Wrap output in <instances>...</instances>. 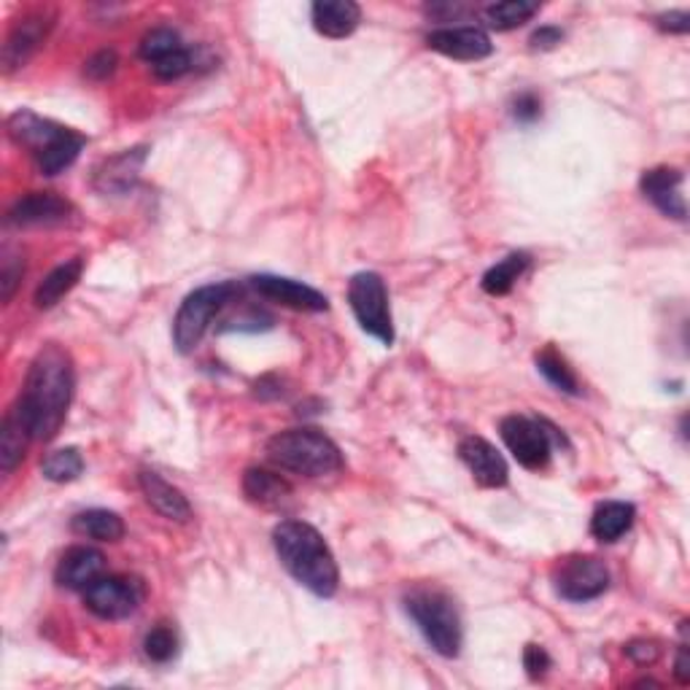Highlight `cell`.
Wrapping results in <instances>:
<instances>
[{
  "instance_id": "cell-1",
  "label": "cell",
  "mask_w": 690,
  "mask_h": 690,
  "mask_svg": "<svg viewBox=\"0 0 690 690\" xmlns=\"http://www.w3.org/2000/svg\"><path fill=\"white\" fill-rule=\"evenodd\" d=\"M76 391V367L63 345L50 343L35 354L17 399L14 410L33 434V440L50 443L65 423Z\"/></svg>"
},
{
  "instance_id": "cell-2",
  "label": "cell",
  "mask_w": 690,
  "mask_h": 690,
  "mask_svg": "<svg viewBox=\"0 0 690 690\" xmlns=\"http://www.w3.org/2000/svg\"><path fill=\"white\" fill-rule=\"evenodd\" d=\"M272 548L283 569L311 593L332 599L341 589V569L330 545L305 520H281L272 529Z\"/></svg>"
},
{
  "instance_id": "cell-3",
  "label": "cell",
  "mask_w": 690,
  "mask_h": 690,
  "mask_svg": "<svg viewBox=\"0 0 690 690\" xmlns=\"http://www.w3.org/2000/svg\"><path fill=\"white\" fill-rule=\"evenodd\" d=\"M268 462L302 477H326L343 470V451L332 438L313 427H297L272 434L265 445Z\"/></svg>"
},
{
  "instance_id": "cell-4",
  "label": "cell",
  "mask_w": 690,
  "mask_h": 690,
  "mask_svg": "<svg viewBox=\"0 0 690 690\" xmlns=\"http://www.w3.org/2000/svg\"><path fill=\"white\" fill-rule=\"evenodd\" d=\"M402 607L438 656L456 658L462 653L464 626L451 593L434 585H413L405 593Z\"/></svg>"
},
{
  "instance_id": "cell-5",
  "label": "cell",
  "mask_w": 690,
  "mask_h": 690,
  "mask_svg": "<svg viewBox=\"0 0 690 690\" xmlns=\"http://www.w3.org/2000/svg\"><path fill=\"white\" fill-rule=\"evenodd\" d=\"M240 294V287L235 281H222V283H208V287H200L192 294H186V300L181 302L179 313L173 319V343L181 354H192L200 343H203L205 332L214 324V316L235 297Z\"/></svg>"
},
{
  "instance_id": "cell-6",
  "label": "cell",
  "mask_w": 690,
  "mask_h": 690,
  "mask_svg": "<svg viewBox=\"0 0 690 690\" xmlns=\"http://www.w3.org/2000/svg\"><path fill=\"white\" fill-rule=\"evenodd\" d=\"M499 434L505 440L507 451L520 467L540 472L550 464L556 445H569L564 434L545 419H529V416H507L499 423Z\"/></svg>"
},
{
  "instance_id": "cell-7",
  "label": "cell",
  "mask_w": 690,
  "mask_h": 690,
  "mask_svg": "<svg viewBox=\"0 0 690 690\" xmlns=\"http://www.w3.org/2000/svg\"><path fill=\"white\" fill-rule=\"evenodd\" d=\"M348 305L367 335L384 345L395 343V321L389 311V292L378 272H356L348 281Z\"/></svg>"
},
{
  "instance_id": "cell-8",
  "label": "cell",
  "mask_w": 690,
  "mask_h": 690,
  "mask_svg": "<svg viewBox=\"0 0 690 690\" xmlns=\"http://www.w3.org/2000/svg\"><path fill=\"white\" fill-rule=\"evenodd\" d=\"M147 599V585L138 578H125V574H103L84 591V604L93 615L103 621H125L136 615Z\"/></svg>"
},
{
  "instance_id": "cell-9",
  "label": "cell",
  "mask_w": 690,
  "mask_h": 690,
  "mask_svg": "<svg viewBox=\"0 0 690 690\" xmlns=\"http://www.w3.org/2000/svg\"><path fill=\"white\" fill-rule=\"evenodd\" d=\"M610 589V569L596 556H567L553 567V591L564 602L585 604Z\"/></svg>"
},
{
  "instance_id": "cell-10",
  "label": "cell",
  "mask_w": 690,
  "mask_h": 690,
  "mask_svg": "<svg viewBox=\"0 0 690 690\" xmlns=\"http://www.w3.org/2000/svg\"><path fill=\"white\" fill-rule=\"evenodd\" d=\"M54 11L52 9H35L28 11L22 20H17L11 25L9 35H6L3 54H0V63H3V74H14V71L25 68L28 60L44 46V41L50 39L54 28Z\"/></svg>"
},
{
  "instance_id": "cell-11",
  "label": "cell",
  "mask_w": 690,
  "mask_h": 690,
  "mask_svg": "<svg viewBox=\"0 0 690 690\" xmlns=\"http://www.w3.org/2000/svg\"><path fill=\"white\" fill-rule=\"evenodd\" d=\"M254 292H259L265 300L278 302L283 308H292V311H305V313H321L330 308V300L319 292V289L308 287V283L292 281V278L281 276H254L251 281Z\"/></svg>"
},
{
  "instance_id": "cell-12",
  "label": "cell",
  "mask_w": 690,
  "mask_h": 690,
  "mask_svg": "<svg viewBox=\"0 0 690 690\" xmlns=\"http://www.w3.org/2000/svg\"><path fill=\"white\" fill-rule=\"evenodd\" d=\"M74 216V205L54 192H30L20 197L9 211V224L14 227H57Z\"/></svg>"
},
{
  "instance_id": "cell-13",
  "label": "cell",
  "mask_w": 690,
  "mask_h": 690,
  "mask_svg": "<svg viewBox=\"0 0 690 690\" xmlns=\"http://www.w3.org/2000/svg\"><path fill=\"white\" fill-rule=\"evenodd\" d=\"M682 181H686V175L677 168H653V171L642 173L639 190L664 216L686 222L688 205L686 197H682Z\"/></svg>"
},
{
  "instance_id": "cell-14",
  "label": "cell",
  "mask_w": 690,
  "mask_h": 690,
  "mask_svg": "<svg viewBox=\"0 0 690 690\" xmlns=\"http://www.w3.org/2000/svg\"><path fill=\"white\" fill-rule=\"evenodd\" d=\"M459 456L483 488H505L510 483V467H507L505 456L488 440L470 434L459 443Z\"/></svg>"
},
{
  "instance_id": "cell-15",
  "label": "cell",
  "mask_w": 690,
  "mask_h": 690,
  "mask_svg": "<svg viewBox=\"0 0 690 690\" xmlns=\"http://www.w3.org/2000/svg\"><path fill=\"white\" fill-rule=\"evenodd\" d=\"M427 46L432 52L445 54L451 60H462V63H477L486 60L494 52L492 39L486 30L481 28H440L427 35Z\"/></svg>"
},
{
  "instance_id": "cell-16",
  "label": "cell",
  "mask_w": 690,
  "mask_h": 690,
  "mask_svg": "<svg viewBox=\"0 0 690 690\" xmlns=\"http://www.w3.org/2000/svg\"><path fill=\"white\" fill-rule=\"evenodd\" d=\"M103 572H106V556L98 548L74 545L60 559L57 569H54V580H57L60 589L87 591L95 580L103 578Z\"/></svg>"
},
{
  "instance_id": "cell-17",
  "label": "cell",
  "mask_w": 690,
  "mask_h": 690,
  "mask_svg": "<svg viewBox=\"0 0 690 690\" xmlns=\"http://www.w3.org/2000/svg\"><path fill=\"white\" fill-rule=\"evenodd\" d=\"M6 130H9L11 141L20 143V147L30 149V154L41 157L46 149H52L71 127H63L52 119L39 117L35 111H28V108H20V111L11 114L6 119Z\"/></svg>"
},
{
  "instance_id": "cell-18",
  "label": "cell",
  "mask_w": 690,
  "mask_h": 690,
  "mask_svg": "<svg viewBox=\"0 0 690 690\" xmlns=\"http://www.w3.org/2000/svg\"><path fill=\"white\" fill-rule=\"evenodd\" d=\"M147 154H149L147 147H136L103 162L93 179L95 190L103 192V195H127V192L136 186L138 175L143 171Z\"/></svg>"
},
{
  "instance_id": "cell-19",
  "label": "cell",
  "mask_w": 690,
  "mask_h": 690,
  "mask_svg": "<svg viewBox=\"0 0 690 690\" xmlns=\"http://www.w3.org/2000/svg\"><path fill=\"white\" fill-rule=\"evenodd\" d=\"M138 486H141L143 496L162 518L175 520V524H186L192 518V505L186 499L181 488H175L173 483H168L160 472L154 470H141L138 475Z\"/></svg>"
},
{
  "instance_id": "cell-20",
  "label": "cell",
  "mask_w": 690,
  "mask_h": 690,
  "mask_svg": "<svg viewBox=\"0 0 690 690\" xmlns=\"http://www.w3.org/2000/svg\"><path fill=\"white\" fill-rule=\"evenodd\" d=\"M313 28L326 39H348L362 22V6L354 0H316L311 6Z\"/></svg>"
},
{
  "instance_id": "cell-21",
  "label": "cell",
  "mask_w": 690,
  "mask_h": 690,
  "mask_svg": "<svg viewBox=\"0 0 690 690\" xmlns=\"http://www.w3.org/2000/svg\"><path fill=\"white\" fill-rule=\"evenodd\" d=\"M244 494L248 502L259 507H281L292 496L287 477L265 467H248L244 475Z\"/></svg>"
},
{
  "instance_id": "cell-22",
  "label": "cell",
  "mask_w": 690,
  "mask_h": 690,
  "mask_svg": "<svg viewBox=\"0 0 690 690\" xmlns=\"http://www.w3.org/2000/svg\"><path fill=\"white\" fill-rule=\"evenodd\" d=\"M634 520H637V507L632 502H604L593 510L591 535L599 542H617L632 531Z\"/></svg>"
},
{
  "instance_id": "cell-23",
  "label": "cell",
  "mask_w": 690,
  "mask_h": 690,
  "mask_svg": "<svg viewBox=\"0 0 690 690\" xmlns=\"http://www.w3.org/2000/svg\"><path fill=\"white\" fill-rule=\"evenodd\" d=\"M30 440H33V434H30L25 421L20 419V413H17L14 408H11L9 413H6L3 423H0V470H3L6 475H11V472L20 467L22 459H25Z\"/></svg>"
},
{
  "instance_id": "cell-24",
  "label": "cell",
  "mask_w": 690,
  "mask_h": 690,
  "mask_svg": "<svg viewBox=\"0 0 690 690\" xmlns=\"http://www.w3.org/2000/svg\"><path fill=\"white\" fill-rule=\"evenodd\" d=\"M82 272H84L82 257H74L68 259V262L57 265V268L39 283V289H35V305H39L41 311H50V308L57 305V302L82 281Z\"/></svg>"
},
{
  "instance_id": "cell-25",
  "label": "cell",
  "mask_w": 690,
  "mask_h": 690,
  "mask_svg": "<svg viewBox=\"0 0 690 690\" xmlns=\"http://www.w3.org/2000/svg\"><path fill=\"white\" fill-rule=\"evenodd\" d=\"M71 529H74L78 537H87V540L98 542H119L127 531L122 516L114 510H103V507L76 513L74 520H71Z\"/></svg>"
},
{
  "instance_id": "cell-26",
  "label": "cell",
  "mask_w": 690,
  "mask_h": 690,
  "mask_svg": "<svg viewBox=\"0 0 690 690\" xmlns=\"http://www.w3.org/2000/svg\"><path fill=\"white\" fill-rule=\"evenodd\" d=\"M87 147V138L82 132L68 130L52 149H46L44 154L35 157V165H39L41 175H60L68 171L71 165L78 160L82 149Z\"/></svg>"
},
{
  "instance_id": "cell-27",
  "label": "cell",
  "mask_w": 690,
  "mask_h": 690,
  "mask_svg": "<svg viewBox=\"0 0 690 690\" xmlns=\"http://www.w3.org/2000/svg\"><path fill=\"white\" fill-rule=\"evenodd\" d=\"M529 254L524 251H516L510 254V257H505L502 262H496L492 270H486V276H483L481 287L483 292L492 294V297H505L513 292V287L520 281V276H524L526 270H529Z\"/></svg>"
},
{
  "instance_id": "cell-28",
  "label": "cell",
  "mask_w": 690,
  "mask_h": 690,
  "mask_svg": "<svg viewBox=\"0 0 690 690\" xmlns=\"http://www.w3.org/2000/svg\"><path fill=\"white\" fill-rule=\"evenodd\" d=\"M537 14H540V6L531 3V0H502V3L486 6V11H483L488 28L499 30V33L526 25Z\"/></svg>"
},
{
  "instance_id": "cell-29",
  "label": "cell",
  "mask_w": 690,
  "mask_h": 690,
  "mask_svg": "<svg viewBox=\"0 0 690 690\" xmlns=\"http://www.w3.org/2000/svg\"><path fill=\"white\" fill-rule=\"evenodd\" d=\"M41 472L52 483H74L84 472V456L78 448H60L41 462Z\"/></svg>"
},
{
  "instance_id": "cell-30",
  "label": "cell",
  "mask_w": 690,
  "mask_h": 690,
  "mask_svg": "<svg viewBox=\"0 0 690 690\" xmlns=\"http://www.w3.org/2000/svg\"><path fill=\"white\" fill-rule=\"evenodd\" d=\"M537 370L542 373V378L548 380L553 389L564 391L569 397H578L580 395V384L574 378V373L569 370V365L556 354L553 348H545L542 354H537Z\"/></svg>"
},
{
  "instance_id": "cell-31",
  "label": "cell",
  "mask_w": 690,
  "mask_h": 690,
  "mask_svg": "<svg viewBox=\"0 0 690 690\" xmlns=\"http://www.w3.org/2000/svg\"><path fill=\"white\" fill-rule=\"evenodd\" d=\"M179 50H184V46H181V39H179V33H175V30H171V28H154V30H149L147 35H143L141 39V57L147 60V63H160V60H165V57H171V54H175Z\"/></svg>"
},
{
  "instance_id": "cell-32",
  "label": "cell",
  "mask_w": 690,
  "mask_h": 690,
  "mask_svg": "<svg viewBox=\"0 0 690 690\" xmlns=\"http://www.w3.org/2000/svg\"><path fill=\"white\" fill-rule=\"evenodd\" d=\"M143 653H147L149 661H154V664L173 661L175 653H179V637H175V632L171 626L160 623V626L151 628V632L147 634V639H143Z\"/></svg>"
},
{
  "instance_id": "cell-33",
  "label": "cell",
  "mask_w": 690,
  "mask_h": 690,
  "mask_svg": "<svg viewBox=\"0 0 690 690\" xmlns=\"http://www.w3.org/2000/svg\"><path fill=\"white\" fill-rule=\"evenodd\" d=\"M22 276H25V257L6 246L3 259H0V294H3V302H11V297L20 289Z\"/></svg>"
},
{
  "instance_id": "cell-34",
  "label": "cell",
  "mask_w": 690,
  "mask_h": 690,
  "mask_svg": "<svg viewBox=\"0 0 690 690\" xmlns=\"http://www.w3.org/2000/svg\"><path fill=\"white\" fill-rule=\"evenodd\" d=\"M192 68H195V60H192V52H186V50H179L175 54H171V57L151 65V71H154V76L160 78V82H175V78L190 74Z\"/></svg>"
},
{
  "instance_id": "cell-35",
  "label": "cell",
  "mask_w": 690,
  "mask_h": 690,
  "mask_svg": "<svg viewBox=\"0 0 690 690\" xmlns=\"http://www.w3.org/2000/svg\"><path fill=\"white\" fill-rule=\"evenodd\" d=\"M117 68H119L117 50H100L84 63V74H87V78H93V82H106V78L117 74Z\"/></svg>"
},
{
  "instance_id": "cell-36",
  "label": "cell",
  "mask_w": 690,
  "mask_h": 690,
  "mask_svg": "<svg viewBox=\"0 0 690 690\" xmlns=\"http://www.w3.org/2000/svg\"><path fill=\"white\" fill-rule=\"evenodd\" d=\"M513 119L520 125H531L542 117V100L535 93H520L510 106Z\"/></svg>"
},
{
  "instance_id": "cell-37",
  "label": "cell",
  "mask_w": 690,
  "mask_h": 690,
  "mask_svg": "<svg viewBox=\"0 0 690 690\" xmlns=\"http://www.w3.org/2000/svg\"><path fill=\"white\" fill-rule=\"evenodd\" d=\"M626 656L637 666H653L661 658V645L656 639H634L626 645Z\"/></svg>"
},
{
  "instance_id": "cell-38",
  "label": "cell",
  "mask_w": 690,
  "mask_h": 690,
  "mask_svg": "<svg viewBox=\"0 0 690 690\" xmlns=\"http://www.w3.org/2000/svg\"><path fill=\"white\" fill-rule=\"evenodd\" d=\"M550 656H548V650H545V647H540V645H526L524 647V669H526V675L531 677V680H540V677H545L548 675V669H550Z\"/></svg>"
},
{
  "instance_id": "cell-39",
  "label": "cell",
  "mask_w": 690,
  "mask_h": 690,
  "mask_svg": "<svg viewBox=\"0 0 690 690\" xmlns=\"http://www.w3.org/2000/svg\"><path fill=\"white\" fill-rule=\"evenodd\" d=\"M561 41H564V30L553 28V25H545V28L535 30V33H531L529 44H531V50L550 52V50H556V46H559Z\"/></svg>"
},
{
  "instance_id": "cell-40",
  "label": "cell",
  "mask_w": 690,
  "mask_h": 690,
  "mask_svg": "<svg viewBox=\"0 0 690 690\" xmlns=\"http://www.w3.org/2000/svg\"><path fill=\"white\" fill-rule=\"evenodd\" d=\"M656 25L666 30V33H688L690 30V14L688 11H666V14L656 17Z\"/></svg>"
},
{
  "instance_id": "cell-41",
  "label": "cell",
  "mask_w": 690,
  "mask_h": 690,
  "mask_svg": "<svg viewBox=\"0 0 690 690\" xmlns=\"http://www.w3.org/2000/svg\"><path fill=\"white\" fill-rule=\"evenodd\" d=\"M259 399H278L283 397V389H281V380L276 378V375H268V378H262L257 384V391H254Z\"/></svg>"
},
{
  "instance_id": "cell-42",
  "label": "cell",
  "mask_w": 690,
  "mask_h": 690,
  "mask_svg": "<svg viewBox=\"0 0 690 690\" xmlns=\"http://www.w3.org/2000/svg\"><path fill=\"white\" fill-rule=\"evenodd\" d=\"M675 675H677V682H680V686H688V682H690V669H688V647H686V645H682L680 650H677Z\"/></svg>"
}]
</instances>
